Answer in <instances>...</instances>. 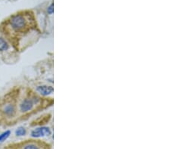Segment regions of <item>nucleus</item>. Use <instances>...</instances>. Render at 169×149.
Instances as JSON below:
<instances>
[{
  "label": "nucleus",
  "mask_w": 169,
  "mask_h": 149,
  "mask_svg": "<svg viewBox=\"0 0 169 149\" xmlns=\"http://www.w3.org/2000/svg\"><path fill=\"white\" fill-rule=\"evenodd\" d=\"M4 111L5 113L8 116H12L14 113L15 109H14V105L13 104H7L4 108Z\"/></svg>",
  "instance_id": "6"
},
{
  "label": "nucleus",
  "mask_w": 169,
  "mask_h": 149,
  "mask_svg": "<svg viewBox=\"0 0 169 149\" xmlns=\"http://www.w3.org/2000/svg\"><path fill=\"white\" fill-rule=\"evenodd\" d=\"M38 98H26L22 102V103L20 104V111L23 112H27L32 109L33 106L35 104L37 103L38 102Z\"/></svg>",
  "instance_id": "3"
},
{
  "label": "nucleus",
  "mask_w": 169,
  "mask_h": 149,
  "mask_svg": "<svg viewBox=\"0 0 169 149\" xmlns=\"http://www.w3.org/2000/svg\"><path fill=\"white\" fill-rule=\"evenodd\" d=\"M26 134V129L23 127H19L18 129L16 130V135L17 136H24Z\"/></svg>",
  "instance_id": "9"
},
{
  "label": "nucleus",
  "mask_w": 169,
  "mask_h": 149,
  "mask_svg": "<svg viewBox=\"0 0 169 149\" xmlns=\"http://www.w3.org/2000/svg\"><path fill=\"white\" fill-rule=\"evenodd\" d=\"M8 44L5 39L0 37V51H4L8 50Z\"/></svg>",
  "instance_id": "7"
},
{
  "label": "nucleus",
  "mask_w": 169,
  "mask_h": 149,
  "mask_svg": "<svg viewBox=\"0 0 169 149\" xmlns=\"http://www.w3.org/2000/svg\"><path fill=\"white\" fill-rule=\"evenodd\" d=\"M29 15H16L12 17L11 20H9V24L13 30L15 32L26 31V30L30 29V27L27 26L28 25V20L27 17Z\"/></svg>",
  "instance_id": "2"
},
{
  "label": "nucleus",
  "mask_w": 169,
  "mask_h": 149,
  "mask_svg": "<svg viewBox=\"0 0 169 149\" xmlns=\"http://www.w3.org/2000/svg\"><path fill=\"white\" fill-rule=\"evenodd\" d=\"M10 134L11 132L9 131V130H7V131L4 132L3 133H2V134L0 135V142H2L5 141V140L9 137Z\"/></svg>",
  "instance_id": "8"
},
{
  "label": "nucleus",
  "mask_w": 169,
  "mask_h": 149,
  "mask_svg": "<svg viewBox=\"0 0 169 149\" xmlns=\"http://www.w3.org/2000/svg\"><path fill=\"white\" fill-rule=\"evenodd\" d=\"M37 90L39 92L41 95L47 96L49 95V94H51V93L53 92V87H51V86L44 85L39 86V87H37Z\"/></svg>",
  "instance_id": "5"
},
{
  "label": "nucleus",
  "mask_w": 169,
  "mask_h": 149,
  "mask_svg": "<svg viewBox=\"0 0 169 149\" xmlns=\"http://www.w3.org/2000/svg\"><path fill=\"white\" fill-rule=\"evenodd\" d=\"M6 149H51V145L40 140H27L17 144L11 145Z\"/></svg>",
  "instance_id": "1"
},
{
  "label": "nucleus",
  "mask_w": 169,
  "mask_h": 149,
  "mask_svg": "<svg viewBox=\"0 0 169 149\" xmlns=\"http://www.w3.org/2000/svg\"><path fill=\"white\" fill-rule=\"evenodd\" d=\"M51 134V131L48 127H40L34 129L32 132L31 135L32 137H42V136H48Z\"/></svg>",
  "instance_id": "4"
},
{
  "label": "nucleus",
  "mask_w": 169,
  "mask_h": 149,
  "mask_svg": "<svg viewBox=\"0 0 169 149\" xmlns=\"http://www.w3.org/2000/svg\"><path fill=\"white\" fill-rule=\"evenodd\" d=\"M53 12V5L52 4V5L49 7V8H48V13L52 14Z\"/></svg>",
  "instance_id": "10"
}]
</instances>
